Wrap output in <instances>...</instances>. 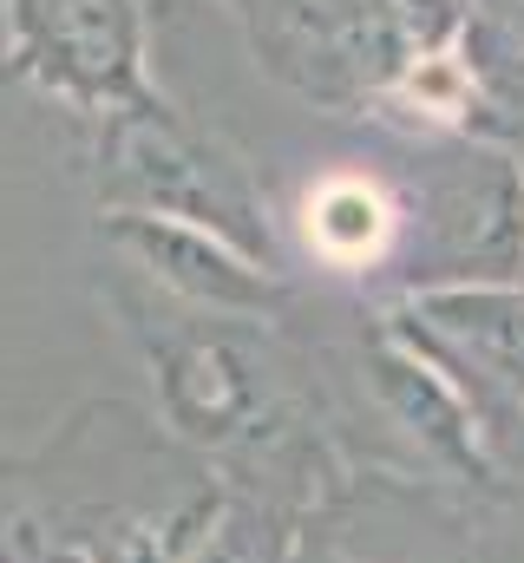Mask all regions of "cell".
<instances>
[{
  "label": "cell",
  "mask_w": 524,
  "mask_h": 563,
  "mask_svg": "<svg viewBox=\"0 0 524 563\" xmlns=\"http://www.w3.org/2000/svg\"><path fill=\"white\" fill-rule=\"evenodd\" d=\"M92 177L106 217H164L210 230L256 263L275 256L250 164L164 92H144L138 106L92 125Z\"/></svg>",
  "instance_id": "cell-1"
},
{
  "label": "cell",
  "mask_w": 524,
  "mask_h": 563,
  "mask_svg": "<svg viewBox=\"0 0 524 563\" xmlns=\"http://www.w3.org/2000/svg\"><path fill=\"white\" fill-rule=\"evenodd\" d=\"M0 66L86 132L151 86V0H0Z\"/></svg>",
  "instance_id": "cell-2"
},
{
  "label": "cell",
  "mask_w": 524,
  "mask_h": 563,
  "mask_svg": "<svg viewBox=\"0 0 524 563\" xmlns=\"http://www.w3.org/2000/svg\"><path fill=\"white\" fill-rule=\"evenodd\" d=\"M256 53V66L315 112L361 119L368 66H361V0H223Z\"/></svg>",
  "instance_id": "cell-3"
},
{
  "label": "cell",
  "mask_w": 524,
  "mask_h": 563,
  "mask_svg": "<svg viewBox=\"0 0 524 563\" xmlns=\"http://www.w3.org/2000/svg\"><path fill=\"white\" fill-rule=\"evenodd\" d=\"M106 236L112 250L125 256L131 276H144L157 295L197 308V314H237V321H262L288 301L282 276L230 250L223 236L210 230H190V223H164V217H106Z\"/></svg>",
  "instance_id": "cell-4"
},
{
  "label": "cell",
  "mask_w": 524,
  "mask_h": 563,
  "mask_svg": "<svg viewBox=\"0 0 524 563\" xmlns=\"http://www.w3.org/2000/svg\"><path fill=\"white\" fill-rule=\"evenodd\" d=\"M400 223L406 217H400V197L387 190V177L381 170H354V164L321 170L302 190V203H295V230H302L308 256L328 276H368V269H381L393 236H400Z\"/></svg>",
  "instance_id": "cell-5"
},
{
  "label": "cell",
  "mask_w": 524,
  "mask_h": 563,
  "mask_svg": "<svg viewBox=\"0 0 524 563\" xmlns=\"http://www.w3.org/2000/svg\"><path fill=\"white\" fill-rule=\"evenodd\" d=\"M413 321L439 347H452L466 367H479L492 387L524 400V295L505 282H472V288H426L413 295Z\"/></svg>",
  "instance_id": "cell-6"
},
{
  "label": "cell",
  "mask_w": 524,
  "mask_h": 563,
  "mask_svg": "<svg viewBox=\"0 0 524 563\" xmlns=\"http://www.w3.org/2000/svg\"><path fill=\"white\" fill-rule=\"evenodd\" d=\"M492 20H499L512 40H524V0H505V7H492Z\"/></svg>",
  "instance_id": "cell-7"
},
{
  "label": "cell",
  "mask_w": 524,
  "mask_h": 563,
  "mask_svg": "<svg viewBox=\"0 0 524 563\" xmlns=\"http://www.w3.org/2000/svg\"><path fill=\"white\" fill-rule=\"evenodd\" d=\"M472 7H479V13H492V7H505V0H472Z\"/></svg>",
  "instance_id": "cell-8"
},
{
  "label": "cell",
  "mask_w": 524,
  "mask_h": 563,
  "mask_svg": "<svg viewBox=\"0 0 524 563\" xmlns=\"http://www.w3.org/2000/svg\"><path fill=\"white\" fill-rule=\"evenodd\" d=\"M512 157H518V170H524V139H518V144H512Z\"/></svg>",
  "instance_id": "cell-9"
}]
</instances>
